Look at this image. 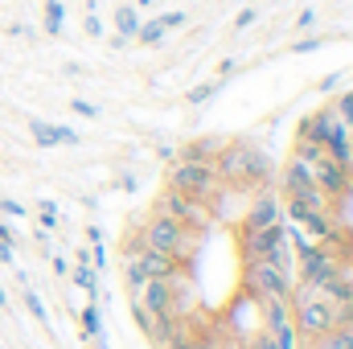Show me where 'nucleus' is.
Masks as SVG:
<instances>
[{"label": "nucleus", "instance_id": "obj_18", "mask_svg": "<svg viewBox=\"0 0 353 349\" xmlns=\"http://www.w3.org/2000/svg\"><path fill=\"white\" fill-rule=\"evenodd\" d=\"M79 321H83V333H87V337H99V308H94V304H87V308L79 312Z\"/></svg>", "mask_w": 353, "mask_h": 349}, {"label": "nucleus", "instance_id": "obj_19", "mask_svg": "<svg viewBox=\"0 0 353 349\" xmlns=\"http://www.w3.org/2000/svg\"><path fill=\"white\" fill-rule=\"evenodd\" d=\"M333 111L341 115V123H350V128H353V90H345V94L333 103Z\"/></svg>", "mask_w": 353, "mask_h": 349}, {"label": "nucleus", "instance_id": "obj_5", "mask_svg": "<svg viewBox=\"0 0 353 349\" xmlns=\"http://www.w3.org/2000/svg\"><path fill=\"white\" fill-rule=\"evenodd\" d=\"M165 185L193 197V201H214V193L222 189V181L214 173V161H173L165 173Z\"/></svg>", "mask_w": 353, "mask_h": 349}, {"label": "nucleus", "instance_id": "obj_4", "mask_svg": "<svg viewBox=\"0 0 353 349\" xmlns=\"http://www.w3.org/2000/svg\"><path fill=\"white\" fill-rule=\"evenodd\" d=\"M140 243L189 267V263H193V251H197V243H201V239H197L185 222H176V218H169V214H157V210H152V214H148V222H144Z\"/></svg>", "mask_w": 353, "mask_h": 349}, {"label": "nucleus", "instance_id": "obj_15", "mask_svg": "<svg viewBox=\"0 0 353 349\" xmlns=\"http://www.w3.org/2000/svg\"><path fill=\"white\" fill-rule=\"evenodd\" d=\"M267 333H271L275 349H300V333H296L292 321H283V325H275V329H267Z\"/></svg>", "mask_w": 353, "mask_h": 349}, {"label": "nucleus", "instance_id": "obj_14", "mask_svg": "<svg viewBox=\"0 0 353 349\" xmlns=\"http://www.w3.org/2000/svg\"><path fill=\"white\" fill-rule=\"evenodd\" d=\"M308 349H353V329H329L325 337L308 341Z\"/></svg>", "mask_w": 353, "mask_h": 349}, {"label": "nucleus", "instance_id": "obj_11", "mask_svg": "<svg viewBox=\"0 0 353 349\" xmlns=\"http://www.w3.org/2000/svg\"><path fill=\"white\" fill-rule=\"evenodd\" d=\"M185 25V12L176 8V12H161V17H152V21H140V29H136V41H144V46H157L169 29H181Z\"/></svg>", "mask_w": 353, "mask_h": 349}, {"label": "nucleus", "instance_id": "obj_17", "mask_svg": "<svg viewBox=\"0 0 353 349\" xmlns=\"http://www.w3.org/2000/svg\"><path fill=\"white\" fill-rule=\"evenodd\" d=\"M74 283H79V288L87 292L90 300H94V271H90L87 263H74Z\"/></svg>", "mask_w": 353, "mask_h": 349}, {"label": "nucleus", "instance_id": "obj_31", "mask_svg": "<svg viewBox=\"0 0 353 349\" xmlns=\"http://www.w3.org/2000/svg\"><path fill=\"white\" fill-rule=\"evenodd\" d=\"M0 308H8V296H4V288H0Z\"/></svg>", "mask_w": 353, "mask_h": 349}, {"label": "nucleus", "instance_id": "obj_27", "mask_svg": "<svg viewBox=\"0 0 353 349\" xmlns=\"http://www.w3.org/2000/svg\"><path fill=\"white\" fill-rule=\"evenodd\" d=\"M312 50H321V41H316V37H308V41H296V54H312Z\"/></svg>", "mask_w": 353, "mask_h": 349}, {"label": "nucleus", "instance_id": "obj_23", "mask_svg": "<svg viewBox=\"0 0 353 349\" xmlns=\"http://www.w3.org/2000/svg\"><path fill=\"white\" fill-rule=\"evenodd\" d=\"M255 17H259L255 8H243V12L234 17V29H251V25H255Z\"/></svg>", "mask_w": 353, "mask_h": 349}, {"label": "nucleus", "instance_id": "obj_32", "mask_svg": "<svg viewBox=\"0 0 353 349\" xmlns=\"http://www.w3.org/2000/svg\"><path fill=\"white\" fill-rule=\"evenodd\" d=\"M148 4H152V0H136V8H148Z\"/></svg>", "mask_w": 353, "mask_h": 349}, {"label": "nucleus", "instance_id": "obj_2", "mask_svg": "<svg viewBox=\"0 0 353 349\" xmlns=\"http://www.w3.org/2000/svg\"><path fill=\"white\" fill-rule=\"evenodd\" d=\"M296 288L292 251L279 259H243V296L247 300H288Z\"/></svg>", "mask_w": 353, "mask_h": 349}, {"label": "nucleus", "instance_id": "obj_13", "mask_svg": "<svg viewBox=\"0 0 353 349\" xmlns=\"http://www.w3.org/2000/svg\"><path fill=\"white\" fill-rule=\"evenodd\" d=\"M115 29H119V41H132V37H136V29H140V12H136V4L115 8Z\"/></svg>", "mask_w": 353, "mask_h": 349}, {"label": "nucleus", "instance_id": "obj_24", "mask_svg": "<svg viewBox=\"0 0 353 349\" xmlns=\"http://www.w3.org/2000/svg\"><path fill=\"white\" fill-rule=\"evenodd\" d=\"M25 304H29V312H33L37 321H46V304H41V300H37L33 292H25Z\"/></svg>", "mask_w": 353, "mask_h": 349}, {"label": "nucleus", "instance_id": "obj_30", "mask_svg": "<svg viewBox=\"0 0 353 349\" xmlns=\"http://www.w3.org/2000/svg\"><path fill=\"white\" fill-rule=\"evenodd\" d=\"M337 83H341V74H329V79L321 83V90H337Z\"/></svg>", "mask_w": 353, "mask_h": 349}, {"label": "nucleus", "instance_id": "obj_10", "mask_svg": "<svg viewBox=\"0 0 353 349\" xmlns=\"http://www.w3.org/2000/svg\"><path fill=\"white\" fill-rule=\"evenodd\" d=\"M29 136L41 148H58V144H79V132L62 128V123H46V119H29Z\"/></svg>", "mask_w": 353, "mask_h": 349}, {"label": "nucleus", "instance_id": "obj_8", "mask_svg": "<svg viewBox=\"0 0 353 349\" xmlns=\"http://www.w3.org/2000/svg\"><path fill=\"white\" fill-rule=\"evenodd\" d=\"M132 304L157 312V317H176V292H173V279H144L140 288L128 292Z\"/></svg>", "mask_w": 353, "mask_h": 349}, {"label": "nucleus", "instance_id": "obj_6", "mask_svg": "<svg viewBox=\"0 0 353 349\" xmlns=\"http://www.w3.org/2000/svg\"><path fill=\"white\" fill-rule=\"evenodd\" d=\"M152 210H157V214H169V218H176V222H185L193 235H205V230L214 226L210 201H193V197H185V193H176V189H165V193L157 197Z\"/></svg>", "mask_w": 353, "mask_h": 349}, {"label": "nucleus", "instance_id": "obj_9", "mask_svg": "<svg viewBox=\"0 0 353 349\" xmlns=\"http://www.w3.org/2000/svg\"><path fill=\"white\" fill-rule=\"evenodd\" d=\"M283 222V197H275V193H255V201L247 206V214H243V222H239V230H267V226H279Z\"/></svg>", "mask_w": 353, "mask_h": 349}, {"label": "nucleus", "instance_id": "obj_1", "mask_svg": "<svg viewBox=\"0 0 353 349\" xmlns=\"http://www.w3.org/2000/svg\"><path fill=\"white\" fill-rule=\"evenodd\" d=\"M214 173L222 185H230L239 193H263L271 185V161L251 140H226L222 152L214 157Z\"/></svg>", "mask_w": 353, "mask_h": 349}, {"label": "nucleus", "instance_id": "obj_21", "mask_svg": "<svg viewBox=\"0 0 353 349\" xmlns=\"http://www.w3.org/2000/svg\"><path fill=\"white\" fill-rule=\"evenodd\" d=\"M0 214L4 218H25V206H17L12 197H0Z\"/></svg>", "mask_w": 353, "mask_h": 349}, {"label": "nucleus", "instance_id": "obj_28", "mask_svg": "<svg viewBox=\"0 0 353 349\" xmlns=\"http://www.w3.org/2000/svg\"><path fill=\"white\" fill-rule=\"evenodd\" d=\"M87 33H90V37H99V33H103V21H99L94 12H90V17H87Z\"/></svg>", "mask_w": 353, "mask_h": 349}, {"label": "nucleus", "instance_id": "obj_26", "mask_svg": "<svg viewBox=\"0 0 353 349\" xmlns=\"http://www.w3.org/2000/svg\"><path fill=\"white\" fill-rule=\"evenodd\" d=\"M296 25H300V29H312V25H316V12H312V8H304V12L296 17Z\"/></svg>", "mask_w": 353, "mask_h": 349}, {"label": "nucleus", "instance_id": "obj_29", "mask_svg": "<svg viewBox=\"0 0 353 349\" xmlns=\"http://www.w3.org/2000/svg\"><path fill=\"white\" fill-rule=\"evenodd\" d=\"M0 263H12V243H0Z\"/></svg>", "mask_w": 353, "mask_h": 349}, {"label": "nucleus", "instance_id": "obj_20", "mask_svg": "<svg viewBox=\"0 0 353 349\" xmlns=\"http://www.w3.org/2000/svg\"><path fill=\"white\" fill-rule=\"evenodd\" d=\"M37 218H41V230H54V226H58V206H54V201H46Z\"/></svg>", "mask_w": 353, "mask_h": 349}, {"label": "nucleus", "instance_id": "obj_22", "mask_svg": "<svg viewBox=\"0 0 353 349\" xmlns=\"http://www.w3.org/2000/svg\"><path fill=\"white\" fill-rule=\"evenodd\" d=\"M214 90H218L214 83H201V87H193V90H189V103H205V99H210Z\"/></svg>", "mask_w": 353, "mask_h": 349}, {"label": "nucleus", "instance_id": "obj_16", "mask_svg": "<svg viewBox=\"0 0 353 349\" xmlns=\"http://www.w3.org/2000/svg\"><path fill=\"white\" fill-rule=\"evenodd\" d=\"M62 21H66L62 0H46V33H50V37H58V33H62Z\"/></svg>", "mask_w": 353, "mask_h": 349}, {"label": "nucleus", "instance_id": "obj_33", "mask_svg": "<svg viewBox=\"0 0 353 349\" xmlns=\"http://www.w3.org/2000/svg\"><path fill=\"white\" fill-rule=\"evenodd\" d=\"M226 349H234V346H226Z\"/></svg>", "mask_w": 353, "mask_h": 349}, {"label": "nucleus", "instance_id": "obj_25", "mask_svg": "<svg viewBox=\"0 0 353 349\" xmlns=\"http://www.w3.org/2000/svg\"><path fill=\"white\" fill-rule=\"evenodd\" d=\"M74 111H79V115H87V119L99 115V107H94V103H83V99H74Z\"/></svg>", "mask_w": 353, "mask_h": 349}, {"label": "nucleus", "instance_id": "obj_12", "mask_svg": "<svg viewBox=\"0 0 353 349\" xmlns=\"http://www.w3.org/2000/svg\"><path fill=\"white\" fill-rule=\"evenodd\" d=\"M222 136H197V140H189L181 152H176V161H214L218 152H222Z\"/></svg>", "mask_w": 353, "mask_h": 349}, {"label": "nucleus", "instance_id": "obj_3", "mask_svg": "<svg viewBox=\"0 0 353 349\" xmlns=\"http://www.w3.org/2000/svg\"><path fill=\"white\" fill-rule=\"evenodd\" d=\"M288 308H292V325L300 333V341H316L325 337L329 329H337V308L308 283H296L292 296H288Z\"/></svg>", "mask_w": 353, "mask_h": 349}, {"label": "nucleus", "instance_id": "obj_7", "mask_svg": "<svg viewBox=\"0 0 353 349\" xmlns=\"http://www.w3.org/2000/svg\"><path fill=\"white\" fill-rule=\"evenodd\" d=\"M239 251L243 259H279L288 255V226H267V230H239Z\"/></svg>", "mask_w": 353, "mask_h": 349}]
</instances>
